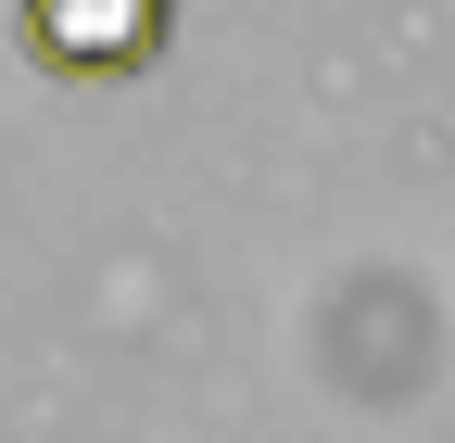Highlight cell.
<instances>
[{
  "instance_id": "cell-1",
  "label": "cell",
  "mask_w": 455,
  "mask_h": 443,
  "mask_svg": "<svg viewBox=\"0 0 455 443\" xmlns=\"http://www.w3.org/2000/svg\"><path fill=\"white\" fill-rule=\"evenodd\" d=\"M13 38L38 77H140L178 38V0H13Z\"/></svg>"
}]
</instances>
